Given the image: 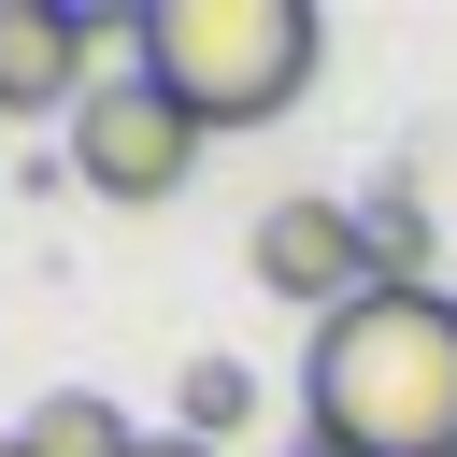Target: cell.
<instances>
[{
    "mask_svg": "<svg viewBox=\"0 0 457 457\" xmlns=\"http://www.w3.org/2000/svg\"><path fill=\"white\" fill-rule=\"evenodd\" d=\"M314 457H457V286H371L300 357Z\"/></svg>",
    "mask_w": 457,
    "mask_h": 457,
    "instance_id": "cell-1",
    "label": "cell"
},
{
    "mask_svg": "<svg viewBox=\"0 0 457 457\" xmlns=\"http://www.w3.org/2000/svg\"><path fill=\"white\" fill-rule=\"evenodd\" d=\"M314 0H143V86H171L200 129H271L314 86Z\"/></svg>",
    "mask_w": 457,
    "mask_h": 457,
    "instance_id": "cell-2",
    "label": "cell"
},
{
    "mask_svg": "<svg viewBox=\"0 0 457 457\" xmlns=\"http://www.w3.org/2000/svg\"><path fill=\"white\" fill-rule=\"evenodd\" d=\"M200 143H214V129H200V114H186L171 86H143V71L86 86V100H71V129H57L71 186H86V200H114V214H157V200H186Z\"/></svg>",
    "mask_w": 457,
    "mask_h": 457,
    "instance_id": "cell-3",
    "label": "cell"
},
{
    "mask_svg": "<svg viewBox=\"0 0 457 457\" xmlns=\"http://www.w3.org/2000/svg\"><path fill=\"white\" fill-rule=\"evenodd\" d=\"M243 257H257V286H271L286 314H314V328H328L343 300H371V243H357V200H328V186L271 200Z\"/></svg>",
    "mask_w": 457,
    "mask_h": 457,
    "instance_id": "cell-4",
    "label": "cell"
},
{
    "mask_svg": "<svg viewBox=\"0 0 457 457\" xmlns=\"http://www.w3.org/2000/svg\"><path fill=\"white\" fill-rule=\"evenodd\" d=\"M86 86H100L86 0H0V114H57V129H71Z\"/></svg>",
    "mask_w": 457,
    "mask_h": 457,
    "instance_id": "cell-5",
    "label": "cell"
},
{
    "mask_svg": "<svg viewBox=\"0 0 457 457\" xmlns=\"http://www.w3.org/2000/svg\"><path fill=\"white\" fill-rule=\"evenodd\" d=\"M129 443H143V428H129L100 386H43V400L0 428V457H129Z\"/></svg>",
    "mask_w": 457,
    "mask_h": 457,
    "instance_id": "cell-6",
    "label": "cell"
},
{
    "mask_svg": "<svg viewBox=\"0 0 457 457\" xmlns=\"http://www.w3.org/2000/svg\"><path fill=\"white\" fill-rule=\"evenodd\" d=\"M357 243H371V286H428V257H443V228H428V200H414V171H386V186L357 200Z\"/></svg>",
    "mask_w": 457,
    "mask_h": 457,
    "instance_id": "cell-7",
    "label": "cell"
},
{
    "mask_svg": "<svg viewBox=\"0 0 457 457\" xmlns=\"http://www.w3.org/2000/svg\"><path fill=\"white\" fill-rule=\"evenodd\" d=\"M171 428L214 443V457H243V428H257V371H243V357H186V371H171Z\"/></svg>",
    "mask_w": 457,
    "mask_h": 457,
    "instance_id": "cell-8",
    "label": "cell"
},
{
    "mask_svg": "<svg viewBox=\"0 0 457 457\" xmlns=\"http://www.w3.org/2000/svg\"><path fill=\"white\" fill-rule=\"evenodd\" d=\"M129 457H214V443H186V428H143V443H129Z\"/></svg>",
    "mask_w": 457,
    "mask_h": 457,
    "instance_id": "cell-9",
    "label": "cell"
}]
</instances>
